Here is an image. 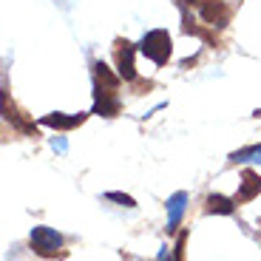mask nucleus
Instances as JSON below:
<instances>
[{
	"label": "nucleus",
	"instance_id": "nucleus-1",
	"mask_svg": "<svg viewBox=\"0 0 261 261\" xmlns=\"http://www.w3.org/2000/svg\"><path fill=\"white\" fill-rule=\"evenodd\" d=\"M139 51L145 54V57L150 60V63L156 65H165L170 60V51H173V40H170V34L165 32V29H153V32H148L142 37V43H139Z\"/></svg>",
	"mask_w": 261,
	"mask_h": 261
},
{
	"label": "nucleus",
	"instance_id": "nucleus-2",
	"mask_svg": "<svg viewBox=\"0 0 261 261\" xmlns=\"http://www.w3.org/2000/svg\"><path fill=\"white\" fill-rule=\"evenodd\" d=\"M29 244H32V250L40 255V258H57L60 250H63V236H60L54 227L40 224V227L32 230V236H29Z\"/></svg>",
	"mask_w": 261,
	"mask_h": 261
},
{
	"label": "nucleus",
	"instance_id": "nucleus-3",
	"mask_svg": "<svg viewBox=\"0 0 261 261\" xmlns=\"http://www.w3.org/2000/svg\"><path fill=\"white\" fill-rule=\"evenodd\" d=\"M0 114H3V119H6V122H12L14 128L23 130V134H34V130H37V125H34L32 119L23 117V111L14 105V99H9V91H6V88L0 91Z\"/></svg>",
	"mask_w": 261,
	"mask_h": 261
},
{
	"label": "nucleus",
	"instance_id": "nucleus-4",
	"mask_svg": "<svg viewBox=\"0 0 261 261\" xmlns=\"http://www.w3.org/2000/svg\"><path fill=\"white\" fill-rule=\"evenodd\" d=\"M199 14L213 29H224L230 23V9L224 0H199Z\"/></svg>",
	"mask_w": 261,
	"mask_h": 261
},
{
	"label": "nucleus",
	"instance_id": "nucleus-5",
	"mask_svg": "<svg viewBox=\"0 0 261 261\" xmlns=\"http://www.w3.org/2000/svg\"><path fill=\"white\" fill-rule=\"evenodd\" d=\"M134 57H137L134 43L119 40V43H117V68H119V80H125V83H134V80H137V65H134Z\"/></svg>",
	"mask_w": 261,
	"mask_h": 261
},
{
	"label": "nucleus",
	"instance_id": "nucleus-6",
	"mask_svg": "<svg viewBox=\"0 0 261 261\" xmlns=\"http://www.w3.org/2000/svg\"><path fill=\"white\" fill-rule=\"evenodd\" d=\"M122 102H119L117 91H102V88H94V111L91 114H99V117H117Z\"/></svg>",
	"mask_w": 261,
	"mask_h": 261
},
{
	"label": "nucleus",
	"instance_id": "nucleus-7",
	"mask_svg": "<svg viewBox=\"0 0 261 261\" xmlns=\"http://www.w3.org/2000/svg\"><path fill=\"white\" fill-rule=\"evenodd\" d=\"M261 193V176L255 173V170H244L242 173V188H239V193H236L233 202L236 204H244V202H253L255 196Z\"/></svg>",
	"mask_w": 261,
	"mask_h": 261
},
{
	"label": "nucleus",
	"instance_id": "nucleus-8",
	"mask_svg": "<svg viewBox=\"0 0 261 261\" xmlns=\"http://www.w3.org/2000/svg\"><path fill=\"white\" fill-rule=\"evenodd\" d=\"M85 119H88V114H46V117L40 119V125H46V128H57V130H71L77 128V125H83Z\"/></svg>",
	"mask_w": 261,
	"mask_h": 261
},
{
	"label": "nucleus",
	"instance_id": "nucleus-9",
	"mask_svg": "<svg viewBox=\"0 0 261 261\" xmlns=\"http://www.w3.org/2000/svg\"><path fill=\"white\" fill-rule=\"evenodd\" d=\"M185 210H188V193H185V190H179V193H173L168 199V233H173V230L179 227Z\"/></svg>",
	"mask_w": 261,
	"mask_h": 261
},
{
	"label": "nucleus",
	"instance_id": "nucleus-10",
	"mask_svg": "<svg viewBox=\"0 0 261 261\" xmlns=\"http://www.w3.org/2000/svg\"><path fill=\"white\" fill-rule=\"evenodd\" d=\"M94 77H97V85H94V88H102V91H117L119 83H122V80H119V74H114L111 68L102 63V60H99V63H94Z\"/></svg>",
	"mask_w": 261,
	"mask_h": 261
},
{
	"label": "nucleus",
	"instance_id": "nucleus-11",
	"mask_svg": "<svg viewBox=\"0 0 261 261\" xmlns=\"http://www.w3.org/2000/svg\"><path fill=\"white\" fill-rule=\"evenodd\" d=\"M204 210H207V213H216V216H233L236 202L227 199V196H222V193H210L207 202H204Z\"/></svg>",
	"mask_w": 261,
	"mask_h": 261
},
{
	"label": "nucleus",
	"instance_id": "nucleus-12",
	"mask_svg": "<svg viewBox=\"0 0 261 261\" xmlns=\"http://www.w3.org/2000/svg\"><path fill=\"white\" fill-rule=\"evenodd\" d=\"M230 162H261V145H250V148H242V150H233L230 153Z\"/></svg>",
	"mask_w": 261,
	"mask_h": 261
},
{
	"label": "nucleus",
	"instance_id": "nucleus-13",
	"mask_svg": "<svg viewBox=\"0 0 261 261\" xmlns=\"http://www.w3.org/2000/svg\"><path fill=\"white\" fill-rule=\"evenodd\" d=\"M105 199H108V202H117V204H122V207H137V202H134V196H128V193H119V190H108V193H105Z\"/></svg>",
	"mask_w": 261,
	"mask_h": 261
},
{
	"label": "nucleus",
	"instance_id": "nucleus-14",
	"mask_svg": "<svg viewBox=\"0 0 261 261\" xmlns=\"http://www.w3.org/2000/svg\"><path fill=\"white\" fill-rule=\"evenodd\" d=\"M185 239L188 236H179V242H176V250H173V261H185Z\"/></svg>",
	"mask_w": 261,
	"mask_h": 261
},
{
	"label": "nucleus",
	"instance_id": "nucleus-15",
	"mask_svg": "<svg viewBox=\"0 0 261 261\" xmlns=\"http://www.w3.org/2000/svg\"><path fill=\"white\" fill-rule=\"evenodd\" d=\"M156 261H170V253H168V247H162V253H159V258Z\"/></svg>",
	"mask_w": 261,
	"mask_h": 261
},
{
	"label": "nucleus",
	"instance_id": "nucleus-16",
	"mask_svg": "<svg viewBox=\"0 0 261 261\" xmlns=\"http://www.w3.org/2000/svg\"><path fill=\"white\" fill-rule=\"evenodd\" d=\"M185 3H188V6H199V0H185Z\"/></svg>",
	"mask_w": 261,
	"mask_h": 261
}]
</instances>
